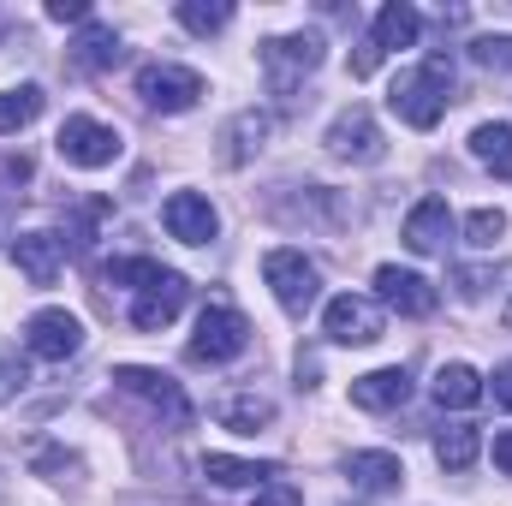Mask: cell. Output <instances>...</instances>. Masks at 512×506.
Masks as SVG:
<instances>
[{
    "label": "cell",
    "mask_w": 512,
    "mask_h": 506,
    "mask_svg": "<svg viewBox=\"0 0 512 506\" xmlns=\"http://www.w3.org/2000/svg\"><path fill=\"white\" fill-rule=\"evenodd\" d=\"M256 60H262V84H268L274 96H292L304 78H316V72H322L328 42H322L316 30H292V36H268Z\"/></svg>",
    "instance_id": "obj_1"
},
{
    "label": "cell",
    "mask_w": 512,
    "mask_h": 506,
    "mask_svg": "<svg viewBox=\"0 0 512 506\" xmlns=\"http://www.w3.org/2000/svg\"><path fill=\"white\" fill-rule=\"evenodd\" d=\"M262 280H268V292H274V304H280L286 316H304V310L322 298L316 262H310L304 251H292V245H280V251L262 256Z\"/></svg>",
    "instance_id": "obj_2"
},
{
    "label": "cell",
    "mask_w": 512,
    "mask_h": 506,
    "mask_svg": "<svg viewBox=\"0 0 512 506\" xmlns=\"http://www.w3.org/2000/svg\"><path fill=\"white\" fill-rule=\"evenodd\" d=\"M137 96L155 114H191L203 102V72L173 66V60H149V66H137Z\"/></svg>",
    "instance_id": "obj_3"
},
{
    "label": "cell",
    "mask_w": 512,
    "mask_h": 506,
    "mask_svg": "<svg viewBox=\"0 0 512 506\" xmlns=\"http://www.w3.org/2000/svg\"><path fill=\"white\" fill-rule=\"evenodd\" d=\"M245 346H251V322L233 304H209L191 334V364H233L245 358Z\"/></svg>",
    "instance_id": "obj_4"
},
{
    "label": "cell",
    "mask_w": 512,
    "mask_h": 506,
    "mask_svg": "<svg viewBox=\"0 0 512 506\" xmlns=\"http://www.w3.org/2000/svg\"><path fill=\"white\" fill-rule=\"evenodd\" d=\"M322 143H328L334 161H352V167H376L387 155V137H382V126H376V114L358 108V102L334 114V126L322 131Z\"/></svg>",
    "instance_id": "obj_5"
},
{
    "label": "cell",
    "mask_w": 512,
    "mask_h": 506,
    "mask_svg": "<svg viewBox=\"0 0 512 506\" xmlns=\"http://www.w3.org/2000/svg\"><path fill=\"white\" fill-rule=\"evenodd\" d=\"M382 328H387L382 304L364 298V292H340V298H328V310H322V334H328L334 346H376Z\"/></svg>",
    "instance_id": "obj_6"
},
{
    "label": "cell",
    "mask_w": 512,
    "mask_h": 506,
    "mask_svg": "<svg viewBox=\"0 0 512 506\" xmlns=\"http://www.w3.org/2000/svg\"><path fill=\"white\" fill-rule=\"evenodd\" d=\"M447 102H453V90H441L423 66H417V72H399V78H393V90H387V108H393V114H399L411 131L441 126Z\"/></svg>",
    "instance_id": "obj_7"
},
{
    "label": "cell",
    "mask_w": 512,
    "mask_h": 506,
    "mask_svg": "<svg viewBox=\"0 0 512 506\" xmlns=\"http://www.w3.org/2000/svg\"><path fill=\"white\" fill-rule=\"evenodd\" d=\"M24 352L42 358V364H66V358L84 352V322L72 310H36L24 322Z\"/></svg>",
    "instance_id": "obj_8"
},
{
    "label": "cell",
    "mask_w": 512,
    "mask_h": 506,
    "mask_svg": "<svg viewBox=\"0 0 512 506\" xmlns=\"http://www.w3.org/2000/svg\"><path fill=\"white\" fill-rule=\"evenodd\" d=\"M114 381L126 387L131 399H143L149 411H161L173 429H185V423H191V399H185V387H179L173 376H161V370H149V364H120Z\"/></svg>",
    "instance_id": "obj_9"
},
{
    "label": "cell",
    "mask_w": 512,
    "mask_h": 506,
    "mask_svg": "<svg viewBox=\"0 0 512 506\" xmlns=\"http://www.w3.org/2000/svg\"><path fill=\"white\" fill-rule=\"evenodd\" d=\"M60 161H72V167H114L120 161V131L102 126V120H90V114H72L66 126H60Z\"/></svg>",
    "instance_id": "obj_10"
},
{
    "label": "cell",
    "mask_w": 512,
    "mask_h": 506,
    "mask_svg": "<svg viewBox=\"0 0 512 506\" xmlns=\"http://www.w3.org/2000/svg\"><path fill=\"white\" fill-rule=\"evenodd\" d=\"M376 304H382V310H399V316H429V310L441 304V292H435L417 268L382 262V268H376Z\"/></svg>",
    "instance_id": "obj_11"
},
{
    "label": "cell",
    "mask_w": 512,
    "mask_h": 506,
    "mask_svg": "<svg viewBox=\"0 0 512 506\" xmlns=\"http://www.w3.org/2000/svg\"><path fill=\"white\" fill-rule=\"evenodd\" d=\"M161 221H167V233L179 245H215V233H221V215H215V203L203 191H173L161 203Z\"/></svg>",
    "instance_id": "obj_12"
},
{
    "label": "cell",
    "mask_w": 512,
    "mask_h": 506,
    "mask_svg": "<svg viewBox=\"0 0 512 506\" xmlns=\"http://www.w3.org/2000/svg\"><path fill=\"white\" fill-rule=\"evenodd\" d=\"M185 298H191V286H185V274H161L155 286H143V292H131V328H143V334H161L179 310H185Z\"/></svg>",
    "instance_id": "obj_13"
},
{
    "label": "cell",
    "mask_w": 512,
    "mask_h": 506,
    "mask_svg": "<svg viewBox=\"0 0 512 506\" xmlns=\"http://www.w3.org/2000/svg\"><path fill=\"white\" fill-rule=\"evenodd\" d=\"M12 262H18V274L30 286H54L60 268H66V239H54V233H18L12 239Z\"/></svg>",
    "instance_id": "obj_14"
},
{
    "label": "cell",
    "mask_w": 512,
    "mask_h": 506,
    "mask_svg": "<svg viewBox=\"0 0 512 506\" xmlns=\"http://www.w3.org/2000/svg\"><path fill=\"white\" fill-rule=\"evenodd\" d=\"M447 239H453V209H447V197H423V203L405 215V245L417 256H441Z\"/></svg>",
    "instance_id": "obj_15"
},
{
    "label": "cell",
    "mask_w": 512,
    "mask_h": 506,
    "mask_svg": "<svg viewBox=\"0 0 512 506\" xmlns=\"http://www.w3.org/2000/svg\"><path fill=\"white\" fill-rule=\"evenodd\" d=\"M340 477L364 495H399L405 489V465L393 453H346L340 459Z\"/></svg>",
    "instance_id": "obj_16"
},
{
    "label": "cell",
    "mask_w": 512,
    "mask_h": 506,
    "mask_svg": "<svg viewBox=\"0 0 512 506\" xmlns=\"http://www.w3.org/2000/svg\"><path fill=\"white\" fill-rule=\"evenodd\" d=\"M417 36H423V12H417V6H405V0H387L382 12H376V24H370V42H376V54L417 48Z\"/></svg>",
    "instance_id": "obj_17"
},
{
    "label": "cell",
    "mask_w": 512,
    "mask_h": 506,
    "mask_svg": "<svg viewBox=\"0 0 512 506\" xmlns=\"http://www.w3.org/2000/svg\"><path fill=\"white\" fill-rule=\"evenodd\" d=\"M411 399V376L405 370H370L352 381V405L358 411H399Z\"/></svg>",
    "instance_id": "obj_18"
},
{
    "label": "cell",
    "mask_w": 512,
    "mask_h": 506,
    "mask_svg": "<svg viewBox=\"0 0 512 506\" xmlns=\"http://www.w3.org/2000/svg\"><path fill=\"white\" fill-rule=\"evenodd\" d=\"M268 137H274V114H256V108H245L233 126L221 131V143H227V149H221V155H227V167H245V161H251Z\"/></svg>",
    "instance_id": "obj_19"
},
{
    "label": "cell",
    "mask_w": 512,
    "mask_h": 506,
    "mask_svg": "<svg viewBox=\"0 0 512 506\" xmlns=\"http://www.w3.org/2000/svg\"><path fill=\"white\" fill-rule=\"evenodd\" d=\"M203 477L215 483V489H262L268 477H280L274 465H262V459H233V453H209L203 459Z\"/></svg>",
    "instance_id": "obj_20"
},
{
    "label": "cell",
    "mask_w": 512,
    "mask_h": 506,
    "mask_svg": "<svg viewBox=\"0 0 512 506\" xmlns=\"http://www.w3.org/2000/svg\"><path fill=\"white\" fill-rule=\"evenodd\" d=\"M120 54H126V48H120L114 24H96V18H90V24L78 30V42H72V60H78L84 72H108V66H120Z\"/></svg>",
    "instance_id": "obj_21"
},
{
    "label": "cell",
    "mask_w": 512,
    "mask_h": 506,
    "mask_svg": "<svg viewBox=\"0 0 512 506\" xmlns=\"http://www.w3.org/2000/svg\"><path fill=\"white\" fill-rule=\"evenodd\" d=\"M483 399V376L471 364H441L435 370V405L441 411H471Z\"/></svg>",
    "instance_id": "obj_22"
},
{
    "label": "cell",
    "mask_w": 512,
    "mask_h": 506,
    "mask_svg": "<svg viewBox=\"0 0 512 506\" xmlns=\"http://www.w3.org/2000/svg\"><path fill=\"white\" fill-rule=\"evenodd\" d=\"M471 155L495 173V179H512V126L507 120H483L471 131Z\"/></svg>",
    "instance_id": "obj_23"
},
{
    "label": "cell",
    "mask_w": 512,
    "mask_h": 506,
    "mask_svg": "<svg viewBox=\"0 0 512 506\" xmlns=\"http://www.w3.org/2000/svg\"><path fill=\"white\" fill-rule=\"evenodd\" d=\"M221 423L233 435H256V429L274 423V399L268 393H233V399H221Z\"/></svg>",
    "instance_id": "obj_24"
},
{
    "label": "cell",
    "mask_w": 512,
    "mask_h": 506,
    "mask_svg": "<svg viewBox=\"0 0 512 506\" xmlns=\"http://www.w3.org/2000/svg\"><path fill=\"white\" fill-rule=\"evenodd\" d=\"M42 90L36 84H18V90H0V137H18L24 126H36V114H42Z\"/></svg>",
    "instance_id": "obj_25"
},
{
    "label": "cell",
    "mask_w": 512,
    "mask_h": 506,
    "mask_svg": "<svg viewBox=\"0 0 512 506\" xmlns=\"http://www.w3.org/2000/svg\"><path fill=\"white\" fill-rule=\"evenodd\" d=\"M477 453H483V435H477L471 423H447V429H435V459H441L447 471H465Z\"/></svg>",
    "instance_id": "obj_26"
},
{
    "label": "cell",
    "mask_w": 512,
    "mask_h": 506,
    "mask_svg": "<svg viewBox=\"0 0 512 506\" xmlns=\"http://www.w3.org/2000/svg\"><path fill=\"white\" fill-rule=\"evenodd\" d=\"M179 24L197 30V36H215V30L233 24V6L227 0H179Z\"/></svg>",
    "instance_id": "obj_27"
},
{
    "label": "cell",
    "mask_w": 512,
    "mask_h": 506,
    "mask_svg": "<svg viewBox=\"0 0 512 506\" xmlns=\"http://www.w3.org/2000/svg\"><path fill=\"white\" fill-rule=\"evenodd\" d=\"M501 233H507V215H501V209H471V215H465V239H471L477 251H495Z\"/></svg>",
    "instance_id": "obj_28"
},
{
    "label": "cell",
    "mask_w": 512,
    "mask_h": 506,
    "mask_svg": "<svg viewBox=\"0 0 512 506\" xmlns=\"http://www.w3.org/2000/svg\"><path fill=\"white\" fill-rule=\"evenodd\" d=\"M471 60L489 66V72H512V36H477L471 42Z\"/></svg>",
    "instance_id": "obj_29"
},
{
    "label": "cell",
    "mask_w": 512,
    "mask_h": 506,
    "mask_svg": "<svg viewBox=\"0 0 512 506\" xmlns=\"http://www.w3.org/2000/svg\"><path fill=\"white\" fill-rule=\"evenodd\" d=\"M495 274H501V268H453V286H459L465 304H477V298L495 286Z\"/></svg>",
    "instance_id": "obj_30"
},
{
    "label": "cell",
    "mask_w": 512,
    "mask_h": 506,
    "mask_svg": "<svg viewBox=\"0 0 512 506\" xmlns=\"http://www.w3.org/2000/svg\"><path fill=\"white\" fill-rule=\"evenodd\" d=\"M251 506H304V489H298V483H286V477H268V483L256 489Z\"/></svg>",
    "instance_id": "obj_31"
},
{
    "label": "cell",
    "mask_w": 512,
    "mask_h": 506,
    "mask_svg": "<svg viewBox=\"0 0 512 506\" xmlns=\"http://www.w3.org/2000/svg\"><path fill=\"white\" fill-rule=\"evenodd\" d=\"M24 381H30L24 358H18V352H0V405H6V399H18V393H24Z\"/></svg>",
    "instance_id": "obj_32"
},
{
    "label": "cell",
    "mask_w": 512,
    "mask_h": 506,
    "mask_svg": "<svg viewBox=\"0 0 512 506\" xmlns=\"http://www.w3.org/2000/svg\"><path fill=\"white\" fill-rule=\"evenodd\" d=\"M36 471H54V483H66L78 471V453H60V447H42L36 453Z\"/></svg>",
    "instance_id": "obj_33"
},
{
    "label": "cell",
    "mask_w": 512,
    "mask_h": 506,
    "mask_svg": "<svg viewBox=\"0 0 512 506\" xmlns=\"http://www.w3.org/2000/svg\"><path fill=\"white\" fill-rule=\"evenodd\" d=\"M48 18H54V24H78V30H84V24H90V6H84V0H48Z\"/></svg>",
    "instance_id": "obj_34"
},
{
    "label": "cell",
    "mask_w": 512,
    "mask_h": 506,
    "mask_svg": "<svg viewBox=\"0 0 512 506\" xmlns=\"http://www.w3.org/2000/svg\"><path fill=\"white\" fill-rule=\"evenodd\" d=\"M495 471H501V477H512V429H501V435H495Z\"/></svg>",
    "instance_id": "obj_35"
},
{
    "label": "cell",
    "mask_w": 512,
    "mask_h": 506,
    "mask_svg": "<svg viewBox=\"0 0 512 506\" xmlns=\"http://www.w3.org/2000/svg\"><path fill=\"white\" fill-rule=\"evenodd\" d=\"M495 405H507V411H512V358L495 370Z\"/></svg>",
    "instance_id": "obj_36"
},
{
    "label": "cell",
    "mask_w": 512,
    "mask_h": 506,
    "mask_svg": "<svg viewBox=\"0 0 512 506\" xmlns=\"http://www.w3.org/2000/svg\"><path fill=\"white\" fill-rule=\"evenodd\" d=\"M507 334H512V304H507Z\"/></svg>",
    "instance_id": "obj_37"
}]
</instances>
